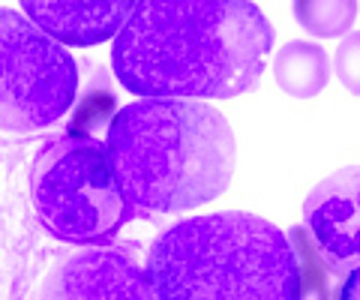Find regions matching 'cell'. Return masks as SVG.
I'll return each mask as SVG.
<instances>
[{
    "mask_svg": "<svg viewBox=\"0 0 360 300\" xmlns=\"http://www.w3.org/2000/svg\"><path fill=\"white\" fill-rule=\"evenodd\" d=\"M274 79L288 96L312 99L330 81V60L324 54V48H319L315 42H303V39L285 42L276 51Z\"/></svg>",
    "mask_w": 360,
    "mask_h": 300,
    "instance_id": "cell-10",
    "label": "cell"
},
{
    "mask_svg": "<svg viewBox=\"0 0 360 300\" xmlns=\"http://www.w3.org/2000/svg\"><path fill=\"white\" fill-rule=\"evenodd\" d=\"M78 60L27 15L0 9V136L58 126L78 96Z\"/></svg>",
    "mask_w": 360,
    "mask_h": 300,
    "instance_id": "cell-5",
    "label": "cell"
},
{
    "mask_svg": "<svg viewBox=\"0 0 360 300\" xmlns=\"http://www.w3.org/2000/svg\"><path fill=\"white\" fill-rule=\"evenodd\" d=\"M333 72L342 81V87H348V93L360 96V30L348 33L340 42V48L333 54Z\"/></svg>",
    "mask_w": 360,
    "mask_h": 300,
    "instance_id": "cell-13",
    "label": "cell"
},
{
    "mask_svg": "<svg viewBox=\"0 0 360 300\" xmlns=\"http://www.w3.org/2000/svg\"><path fill=\"white\" fill-rule=\"evenodd\" d=\"M288 240L297 252V268H300L297 300H333V273L319 247L307 235V228L295 226L288 231Z\"/></svg>",
    "mask_w": 360,
    "mask_h": 300,
    "instance_id": "cell-11",
    "label": "cell"
},
{
    "mask_svg": "<svg viewBox=\"0 0 360 300\" xmlns=\"http://www.w3.org/2000/svg\"><path fill=\"white\" fill-rule=\"evenodd\" d=\"M336 300H360V268L345 273V280L340 285V297Z\"/></svg>",
    "mask_w": 360,
    "mask_h": 300,
    "instance_id": "cell-14",
    "label": "cell"
},
{
    "mask_svg": "<svg viewBox=\"0 0 360 300\" xmlns=\"http://www.w3.org/2000/svg\"><path fill=\"white\" fill-rule=\"evenodd\" d=\"M105 150L132 214L168 216L219 198L238 144L222 111L201 99L144 96L108 124Z\"/></svg>",
    "mask_w": 360,
    "mask_h": 300,
    "instance_id": "cell-2",
    "label": "cell"
},
{
    "mask_svg": "<svg viewBox=\"0 0 360 300\" xmlns=\"http://www.w3.org/2000/svg\"><path fill=\"white\" fill-rule=\"evenodd\" d=\"M156 300H297L288 231L243 210L189 216L150 243Z\"/></svg>",
    "mask_w": 360,
    "mask_h": 300,
    "instance_id": "cell-3",
    "label": "cell"
},
{
    "mask_svg": "<svg viewBox=\"0 0 360 300\" xmlns=\"http://www.w3.org/2000/svg\"><path fill=\"white\" fill-rule=\"evenodd\" d=\"M39 300H156L150 273L127 249L66 255L42 280Z\"/></svg>",
    "mask_w": 360,
    "mask_h": 300,
    "instance_id": "cell-7",
    "label": "cell"
},
{
    "mask_svg": "<svg viewBox=\"0 0 360 300\" xmlns=\"http://www.w3.org/2000/svg\"><path fill=\"white\" fill-rule=\"evenodd\" d=\"M25 141L0 136V300H27L39 264Z\"/></svg>",
    "mask_w": 360,
    "mask_h": 300,
    "instance_id": "cell-6",
    "label": "cell"
},
{
    "mask_svg": "<svg viewBox=\"0 0 360 300\" xmlns=\"http://www.w3.org/2000/svg\"><path fill=\"white\" fill-rule=\"evenodd\" d=\"M295 18L312 37H342L357 18V0H295Z\"/></svg>",
    "mask_w": 360,
    "mask_h": 300,
    "instance_id": "cell-12",
    "label": "cell"
},
{
    "mask_svg": "<svg viewBox=\"0 0 360 300\" xmlns=\"http://www.w3.org/2000/svg\"><path fill=\"white\" fill-rule=\"evenodd\" d=\"M303 228L333 276L360 268V165L324 177L307 195Z\"/></svg>",
    "mask_w": 360,
    "mask_h": 300,
    "instance_id": "cell-8",
    "label": "cell"
},
{
    "mask_svg": "<svg viewBox=\"0 0 360 300\" xmlns=\"http://www.w3.org/2000/svg\"><path fill=\"white\" fill-rule=\"evenodd\" d=\"M135 0H21L25 15L70 48H94L115 39Z\"/></svg>",
    "mask_w": 360,
    "mask_h": 300,
    "instance_id": "cell-9",
    "label": "cell"
},
{
    "mask_svg": "<svg viewBox=\"0 0 360 300\" xmlns=\"http://www.w3.org/2000/svg\"><path fill=\"white\" fill-rule=\"evenodd\" d=\"M274 27L252 0H135L111 46L132 96L231 99L258 87Z\"/></svg>",
    "mask_w": 360,
    "mask_h": 300,
    "instance_id": "cell-1",
    "label": "cell"
},
{
    "mask_svg": "<svg viewBox=\"0 0 360 300\" xmlns=\"http://www.w3.org/2000/svg\"><path fill=\"white\" fill-rule=\"evenodd\" d=\"M27 195L39 228L72 247H108L132 219L105 144L75 124L39 144L27 165Z\"/></svg>",
    "mask_w": 360,
    "mask_h": 300,
    "instance_id": "cell-4",
    "label": "cell"
}]
</instances>
